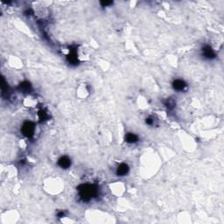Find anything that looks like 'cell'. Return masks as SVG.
<instances>
[{"label": "cell", "mask_w": 224, "mask_h": 224, "mask_svg": "<svg viewBox=\"0 0 224 224\" xmlns=\"http://www.w3.org/2000/svg\"><path fill=\"white\" fill-rule=\"evenodd\" d=\"M58 165L61 168L66 169V168H69L71 165V160L69 159L68 157H61L59 161H58Z\"/></svg>", "instance_id": "cell-3"}, {"label": "cell", "mask_w": 224, "mask_h": 224, "mask_svg": "<svg viewBox=\"0 0 224 224\" xmlns=\"http://www.w3.org/2000/svg\"><path fill=\"white\" fill-rule=\"evenodd\" d=\"M138 140V137L133 134V133H128L126 136H125V141L129 144H133V143H136Z\"/></svg>", "instance_id": "cell-7"}, {"label": "cell", "mask_w": 224, "mask_h": 224, "mask_svg": "<svg viewBox=\"0 0 224 224\" xmlns=\"http://www.w3.org/2000/svg\"><path fill=\"white\" fill-rule=\"evenodd\" d=\"M202 52H203L204 56L207 58V59H212V58H214V56H215L214 51L211 49V47H209V46H205L202 49Z\"/></svg>", "instance_id": "cell-6"}, {"label": "cell", "mask_w": 224, "mask_h": 224, "mask_svg": "<svg viewBox=\"0 0 224 224\" xmlns=\"http://www.w3.org/2000/svg\"><path fill=\"white\" fill-rule=\"evenodd\" d=\"M152 122H153V121L151 120V118H147V119H146V124H151Z\"/></svg>", "instance_id": "cell-8"}, {"label": "cell", "mask_w": 224, "mask_h": 224, "mask_svg": "<svg viewBox=\"0 0 224 224\" xmlns=\"http://www.w3.org/2000/svg\"><path fill=\"white\" fill-rule=\"evenodd\" d=\"M96 194H97V189L90 185L81 186V187L80 188L81 198L83 201H89L94 196L96 195Z\"/></svg>", "instance_id": "cell-1"}, {"label": "cell", "mask_w": 224, "mask_h": 224, "mask_svg": "<svg viewBox=\"0 0 224 224\" xmlns=\"http://www.w3.org/2000/svg\"><path fill=\"white\" fill-rule=\"evenodd\" d=\"M186 86H187V84L182 80H175L173 81V83H172L173 88L176 89V90H179V91L183 90L186 88Z\"/></svg>", "instance_id": "cell-4"}, {"label": "cell", "mask_w": 224, "mask_h": 224, "mask_svg": "<svg viewBox=\"0 0 224 224\" xmlns=\"http://www.w3.org/2000/svg\"><path fill=\"white\" fill-rule=\"evenodd\" d=\"M128 172H129V167L126 164H121L116 170V174L118 176H124V175H126Z\"/></svg>", "instance_id": "cell-5"}, {"label": "cell", "mask_w": 224, "mask_h": 224, "mask_svg": "<svg viewBox=\"0 0 224 224\" xmlns=\"http://www.w3.org/2000/svg\"><path fill=\"white\" fill-rule=\"evenodd\" d=\"M22 132H23L24 135H26V137H30L31 135H33V133L34 132V125L32 123L27 122L23 125Z\"/></svg>", "instance_id": "cell-2"}]
</instances>
